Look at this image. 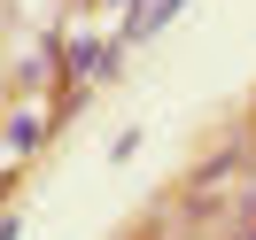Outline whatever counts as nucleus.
I'll use <instances>...</instances> for the list:
<instances>
[{
    "label": "nucleus",
    "mask_w": 256,
    "mask_h": 240,
    "mask_svg": "<svg viewBox=\"0 0 256 240\" xmlns=\"http://www.w3.org/2000/svg\"><path fill=\"white\" fill-rule=\"evenodd\" d=\"M124 39H94V31H62V78L70 85H109L124 70Z\"/></svg>",
    "instance_id": "obj_1"
},
{
    "label": "nucleus",
    "mask_w": 256,
    "mask_h": 240,
    "mask_svg": "<svg viewBox=\"0 0 256 240\" xmlns=\"http://www.w3.org/2000/svg\"><path fill=\"white\" fill-rule=\"evenodd\" d=\"M47 140H54V116H47V109H32V101H24V109H8V124H0V147H8V163H32Z\"/></svg>",
    "instance_id": "obj_2"
},
{
    "label": "nucleus",
    "mask_w": 256,
    "mask_h": 240,
    "mask_svg": "<svg viewBox=\"0 0 256 240\" xmlns=\"http://www.w3.org/2000/svg\"><path fill=\"white\" fill-rule=\"evenodd\" d=\"M178 8H186V0H132V8H124V23H116V39H124V47H148L156 31H171V16H178Z\"/></svg>",
    "instance_id": "obj_3"
},
{
    "label": "nucleus",
    "mask_w": 256,
    "mask_h": 240,
    "mask_svg": "<svg viewBox=\"0 0 256 240\" xmlns=\"http://www.w3.org/2000/svg\"><path fill=\"white\" fill-rule=\"evenodd\" d=\"M24 233V217H16V209H0V240H16Z\"/></svg>",
    "instance_id": "obj_4"
},
{
    "label": "nucleus",
    "mask_w": 256,
    "mask_h": 240,
    "mask_svg": "<svg viewBox=\"0 0 256 240\" xmlns=\"http://www.w3.org/2000/svg\"><path fill=\"white\" fill-rule=\"evenodd\" d=\"M94 8H132V0H94Z\"/></svg>",
    "instance_id": "obj_5"
}]
</instances>
